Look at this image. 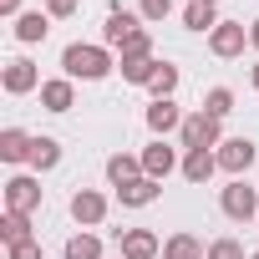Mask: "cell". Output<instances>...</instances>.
<instances>
[{
  "mask_svg": "<svg viewBox=\"0 0 259 259\" xmlns=\"http://www.w3.org/2000/svg\"><path fill=\"white\" fill-rule=\"evenodd\" d=\"M138 158H143V173H148V178H158V183H163L173 168H183V158H178V148H168V138H153Z\"/></svg>",
  "mask_w": 259,
  "mask_h": 259,
  "instance_id": "9c48e42d",
  "label": "cell"
},
{
  "mask_svg": "<svg viewBox=\"0 0 259 259\" xmlns=\"http://www.w3.org/2000/svg\"><path fill=\"white\" fill-rule=\"evenodd\" d=\"M148 92H153V102H168V97L178 92V66H173V61H163V66H158V76L148 81Z\"/></svg>",
  "mask_w": 259,
  "mask_h": 259,
  "instance_id": "d4e9b609",
  "label": "cell"
},
{
  "mask_svg": "<svg viewBox=\"0 0 259 259\" xmlns=\"http://www.w3.org/2000/svg\"><path fill=\"white\" fill-rule=\"evenodd\" d=\"M117 249H122V259H158L163 254L153 229H117Z\"/></svg>",
  "mask_w": 259,
  "mask_h": 259,
  "instance_id": "8fae6325",
  "label": "cell"
},
{
  "mask_svg": "<svg viewBox=\"0 0 259 259\" xmlns=\"http://www.w3.org/2000/svg\"><path fill=\"white\" fill-rule=\"evenodd\" d=\"M0 87H6V97H26V92H41V66L16 56L6 61V71H0Z\"/></svg>",
  "mask_w": 259,
  "mask_h": 259,
  "instance_id": "52a82bcc",
  "label": "cell"
},
{
  "mask_svg": "<svg viewBox=\"0 0 259 259\" xmlns=\"http://www.w3.org/2000/svg\"><path fill=\"white\" fill-rule=\"evenodd\" d=\"M6 259H41V239H26V244H11Z\"/></svg>",
  "mask_w": 259,
  "mask_h": 259,
  "instance_id": "4dcf8cb0",
  "label": "cell"
},
{
  "mask_svg": "<svg viewBox=\"0 0 259 259\" xmlns=\"http://www.w3.org/2000/svg\"><path fill=\"white\" fill-rule=\"evenodd\" d=\"M26 239H36L31 234V213H16V208H6V213H0V244H26Z\"/></svg>",
  "mask_w": 259,
  "mask_h": 259,
  "instance_id": "d6986e66",
  "label": "cell"
},
{
  "mask_svg": "<svg viewBox=\"0 0 259 259\" xmlns=\"http://www.w3.org/2000/svg\"><path fill=\"white\" fill-rule=\"evenodd\" d=\"M203 6H219V0H203Z\"/></svg>",
  "mask_w": 259,
  "mask_h": 259,
  "instance_id": "e575fe53",
  "label": "cell"
},
{
  "mask_svg": "<svg viewBox=\"0 0 259 259\" xmlns=\"http://www.w3.org/2000/svg\"><path fill=\"white\" fill-rule=\"evenodd\" d=\"M249 259H259V249H254V254H249Z\"/></svg>",
  "mask_w": 259,
  "mask_h": 259,
  "instance_id": "d590c367",
  "label": "cell"
},
{
  "mask_svg": "<svg viewBox=\"0 0 259 259\" xmlns=\"http://www.w3.org/2000/svg\"><path fill=\"white\" fill-rule=\"evenodd\" d=\"M249 46H254V51H259V21H254V26H249Z\"/></svg>",
  "mask_w": 259,
  "mask_h": 259,
  "instance_id": "d6a6232c",
  "label": "cell"
},
{
  "mask_svg": "<svg viewBox=\"0 0 259 259\" xmlns=\"http://www.w3.org/2000/svg\"><path fill=\"white\" fill-rule=\"evenodd\" d=\"M188 183H208L213 173H219V158H213V148H193V153H183V168H178Z\"/></svg>",
  "mask_w": 259,
  "mask_h": 259,
  "instance_id": "ac0fdd59",
  "label": "cell"
},
{
  "mask_svg": "<svg viewBox=\"0 0 259 259\" xmlns=\"http://www.w3.org/2000/svg\"><path fill=\"white\" fill-rule=\"evenodd\" d=\"M138 178H148L138 153H112V158H107V183H112V188H127V183H138Z\"/></svg>",
  "mask_w": 259,
  "mask_h": 259,
  "instance_id": "5bb4252c",
  "label": "cell"
},
{
  "mask_svg": "<svg viewBox=\"0 0 259 259\" xmlns=\"http://www.w3.org/2000/svg\"><path fill=\"white\" fill-rule=\"evenodd\" d=\"M66 208H71V219H76L81 229H97V224L107 219V193H97V188H76Z\"/></svg>",
  "mask_w": 259,
  "mask_h": 259,
  "instance_id": "30bf717a",
  "label": "cell"
},
{
  "mask_svg": "<svg viewBox=\"0 0 259 259\" xmlns=\"http://www.w3.org/2000/svg\"><path fill=\"white\" fill-rule=\"evenodd\" d=\"M61 259H107V254H102V239L97 234H71L66 249H61Z\"/></svg>",
  "mask_w": 259,
  "mask_h": 259,
  "instance_id": "cb8c5ba5",
  "label": "cell"
},
{
  "mask_svg": "<svg viewBox=\"0 0 259 259\" xmlns=\"http://www.w3.org/2000/svg\"><path fill=\"white\" fill-rule=\"evenodd\" d=\"M183 117H188V112H183L173 97H168V102H153V107H148V133H153V138H168V133L183 127Z\"/></svg>",
  "mask_w": 259,
  "mask_h": 259,
  "instance_id": "4fadbf2b",
  "label": "cell"
},
{
  "mask_svg": "<svg viewBox=\"0 0 259 259\" xmlns=\"http://www.w3.org/2000/svg\"><path fill=\"white\" fill-rule=\"evenodd\" d=\"M143 26H148V21H143L138 11L112 6V11H107V21H102V46H107V51H122V41H127V36H138Z\"/></svg>",
  "mask_w": 259,
  "mask_h": 259,
  "instance_id": "5b68a950",
  "label": "cell"
},
{
  "mask_svg": "<svg viewBox=\"0 0 259 259\" xmlns=\"http://www.w3.org/2000/svg\"><path fill=\"white\" fill-rule=\"evenodd\" d=\"M46 31H51V16H46V11H26V16L16 21V41H21V46L46 41Z\"/></svg>",
  "mask_w": 259,
  "mask_h": 259,
  "instance_id": "ffe728a7",
  "label": "cell"
},
{
  "mask_svg": "<svg viewBox=\"0 0 259 259\" xmlns=\"http://www.w3.org/2000/svg\"><path fill=\"white\" fill-rule=\"evenodd\" d=\"M178 143H183V153H193V148H219V143H224V122H213V117L198 107V112H188V117H183Z\"/></svg>",
  "mask_w": 259,
  "mask_h": 259,
  "instance_id": "3957f363",
  "label": "cell"
},
{
  "mask_svg": "<svg viewBox=\"0 0 259 259\" xmlns=\"http://www.w3.org/2000/svg\"><path fill=\"white\" fill-rule=\"evenodd\" d=\"M213 158H219V168H224L229 178H249V168H254V158H259V143H254V138H224V143L213 148Z\"/></svg>",
  "mask_w": 259,
  "mask_h": 259,
  "instance_id": "277c9868",
  "label": "cell"
},
{
  "mask_svg": "<svg viewBox=\"0 0 259 259\" xmlns=\"http://www.w3.org/2000/svg\"><path fill=\"white\" fill-rule=\"evenodd\" d=\"M41 107L56 112V117L71 112V107H76V81H71V76H51V81H41Z\"/></svg>",
  "mask_w": 259,
  "mask_h": 259,
  "instance_id": "7c38bea8",
  "label": "cell"
},
{
  "mask_svg": "<svg viewBox=\"0 0 259 259\" xmlns=\"http://www.w3.org/2000/svg\"><path fill=\"white\" fill-rule=\"evenodd\" d=\"M249 87H254V92H259V61H254V66H249Z\"/></svg>",
  "mask_w": 259,
  "mask_h": 259,
  "instance_id": "836d02e7",
  "label": "cell"
},
{
  "mask_svg": "<svg viewBox=\"0 0 259 259\" xmlns=\"http://www.w3.org/2000/svg\"><path fill=\"white\" fill-rule=\"evenodd\" d=\"M138 16H143L148 26H158V21L173 16V0H138Z\"/></svg>",
  "mask_w": 259,
  "mask_h": 259,
  "instance_id": "f1b7e54d",
  "label": "cell"
},
{
  "mask_svg": "<svg viewBox=\"0 0 259 259\" xmlns=\"http://www.w3.org/2000/svg\"><path fill=\"white\" fill-rule=\"evenodd\" d=\"M183 26H188V31H213V26H219V6L188 0V6H183Z\"/></svg>",
  "mask_w": 259,
  "mask_h": 259,
  "instance_id": "603a6c76",
  "label": "cell"
},
{
  "mask_svg": "<svg viewBox=\"0 0 259 259\" xmlns=\"http://www.w3.org/2000/svg\"><path fill=\"white\" fill-rule=\"evenodd\" d=\"M0 16H11V21H21L26 11H21V0H0Z\"/></svg>",
  "mask_w": 259,
  "mask_h": 259,
  "instance_id": "1f68e13d",
  "label": "cell"
},
{
  "mask_svg": "<svg viewBox=\"0 0 259 259\" xmlns=\"http://www.w3.org/2000/svg\"><path fill=\"white\" fill-rule=\"evenodd\" d=\"M6 208H16V213H36V208H41V178H36V173H16V178H6Z\"/></svg>",
  "mask_w": 259,
  "mask_h": 259,
  "instance_id": "ba28073f",
  "label": "cell"
},
{
  "mask_svg": "<svg viewBox=\"0 0 259 259\" xmlns=\"http://www.w3.org/2000/svg\"><path fill=\"white\" fill-rule=\"evenodd\" d=\"M208 259H249V254H244V244H239L234 234H224V239L208 244Z\"/></svg>",
  "mask_w": 259,
  "mask_h": 259,
  "instance_id": "83f0119b",
  "label": "cell"
},
{
  "mask_svg": "<svg viewBox=\"0 0 259 259\" xmlns=\"http://www.w3.org/2000/svg\"><path fill=\"white\" fill-rule=\"evenodd\" d=\"M219 208L234 224L259 219V188H249V178H229V188H219Z\"/></svg>",
  "mask_w": 259,
  "mask_h": 259,
  "instance_id": "7a4b0ae2",
  "label": "cell"
},
{
  "mask_svg": "<svg viewBox=\"0 0 259 259\" xmlns=\"http://www.w3.org/2000/svg\"><path fill=\"white\" fill-rule=\"evenodd\" d=\"M133 56H153V31H148V26H143L138 36L122 41V61H133Z\"/></svg>",
  "mask_w": 259,
  "mask_h": 259,
  "instance_id": "4316f807",
  "label": "cell"
},
{
  "mask_svg": "<svg viewBox=\"0 0 259 259\" xmlns=\"http://www.w3.org/2000/svg\"><path fill=\"white\" fill-rule=\"evenodd\" d=\"M31 133L26 127H6V133H0V163H31Z\"/></svg>",
  "mask_w": 259,
  "mask_h": 259,
  "instance_id": "e0dca14e",
  "label": "cell"
},
{
  "mask_svg": "<svg viewBox=\"0 0 259 259\" xmlns=\"http://www.w3.org/2000/svg\"><path fill=\"white\" fill-rule=\"evenodd\" d=\"M158 198H163V183H158V178H138V183L117 188V203H122V208H148V203H158Z\"/></svg>",
  "mask_w": 259,
  "mask_h": 259,
  "instance_id": "2e32d148",
  "label": "cell"
},
{
  "mask_svg": "<svg viewBox=\"0 0 259 259\" xmlns=\"http://www.w3.org/2000/svg\"><path fill=\"white\" fill-rule=\"evenodd\" d=\"M112 259H122V254H112Z\"/></svg>",
  "mask_w": 259,
  "mask_h": 259,
  "instance_id": "8d00e7d4",
  "label": "cell"
},
{
  "mask_svg": "<svg viewBox=\"0 0 259 259\" xmlns=\"http://www.w3.org/2000/svg\"><path fill=\"white\" fill-rule=\"evenodd\" d=\"M203 112H208L213 122H224V117L234 112V92H229V87H208V92H203Z\"/></svg>",
  "mask_w": 259,
  "mask_h": 259,
  "instance_id": "484cf974",
  "label": "cell"
},
{
  "mask_svg": "<svg viewBox=\"0 0 259 259\" xmlns=\"http://www.w3.org/2000/svg\"><path fill=\"white\" fill-rule=\"evenodd\" d=\"M31 168H36V173L61 168V143H56V138H36V143H31Z\"/></svg>",
  "mask_w": 259,
  "mask_h": 259,
  "instance_id": "7402d4cb",
  "label": "cell"
},
{
  "mask_svg": "<svg viewBox=\"0 0 259 259\" xmlns=\"http://www.w3.org/2000/svg\"><path fill=\"white\" fill-rule=\"evenodd\" d=\"M112 66L117 61H112V51L102 41H71L61 51V76H71V81H102Z\"/></svg>",
  "mask_w": 259,
  "mask_h": 259,
  "instance_id": "6da1fadb",
  "label": "cell"
},
{
  "mask_svg": "<svg viewBox=\"0 0 259 259\" xmlns=\"http://www.w3.org/2000/svg\"><path fill=\"white\" fill-rule=\"evenodd\" d=\"M163 259H208V244H203L198 234L178 229V234H168V239H163Z\"/></svg>",
  "mask_w": 259,
  "mask_h": 259,
  "instance_id": "9a60e30c",
  "label": "cell"
},
{
  "mask_svg": "<svg viewBox=\"0 0 259 259\" xmlns=\"http://www.w3.org/2000/svg\"><path fill=\"white\" fill-rule=\"evenodd\" d=\"M117 66H122V81L148 87V81L158 76V66H163V61H158V56H133V61H117Z\"/></svg>",
  "mask_w": 259,
  "mask_h": 259,
  "instance_id": "44dd1931",
  "label": "cell"
},
{
  "mask_svg": "<svg viewBox=\"0 0 259 259\" xmlns=\"http://www.w3.org/2000/svg\"><path fill=\"white\" fill-rule=\"evenodd\" d=\"M76 11H81V0H46V16L51 21H71Z\"/></svg>",
  "mask_w": 259,
  "mask_h": 259,
  "instance_id": "f546056e",
  "label": "cell"
},
{
  "mask_svg": "<svg viewBox=\"0 0 259 259\" xmlns=\"http://www.w3.org/2000/svg\"><path fill=\"white\" fill-rule=\"evenodd\" d=\"M244 46H249V31H244V21H219V26L208 31V51H213L219 61H234V56H244Z\"/></svg>",
  "mask_w": 259,
  "mask_h": 259,
  "instance_id": "8992f818",
  "label": "cell"
}]
</instances>
